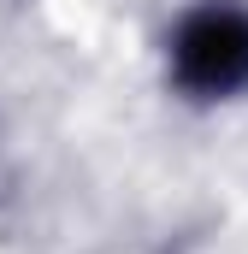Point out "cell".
Listing matches in <instances>:
<instances>
[{
	"label": "cell",
	"mask_w": 248,
	"mask_h": 254,
	"mask_svg": "<svg viewBox=\"0 0 248 254\" xmlns=\"http://www.w3.org/2000/svg\"><path fill=\"white\" fill-rule=\"evenodd\" d=\"M178 77L189 89H237L248 83V24L237 12H201L178 36Z\"/></svg>",
	"instance_id": "obj_1"
}]
</instances>
